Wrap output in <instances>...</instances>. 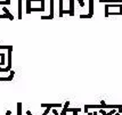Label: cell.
Segmentation results:
<instances>
[{"instance_id":"1","label":"cell","mask_w":122,"mask_h":115,"mask_svg":"<svg viewBox=\"0 0 122 115\" xmlns=\"http://www.w3.org/2000/svg\"><path fill=\"white\" fill-rule=\"evenodd\" d=\"M41 107H43V108H58V107H62V104H41Z\"/></svg>"},{"instance_id":"2","label":"cell","mask_w":122,"mask_h":115,"mask_svg":"<svg viewBox=\"0 0 122 115\" xmlns=\"http://www.w3.org/2000/svg\"><path fill=\"white\" fill-rule=\"evenodd\" d=\"M69 15H74V0H70V14Z\"/></svg>"},{"instance_id":"3","label":"cell","mask_w":122,"mask_h":115,"mask_svg":"<svg viewBox=\"0 0 122 115\" xmlns=\"http://www.w3.org/2000/svg\"><path fill=\"white\" fill-rule=\"evenodd\" d=\"M18 16L17 18L18 20H22V0H18Z\"/></svg>"},{"instance_id":"4","label":"cell","mask_w":122,"mask_h":115,"mask_svg":"<svg viewBox=\"0 0 122 115\" xmlns=\"http://www.w3.org/2000/svg\"><path fill=\"white\" fill-rule=\"evenodd\" d=\"M89 14L94 15V0H89Z\"/></svg>"},{"instance_id":"5","label":"cell","mask_w":122,"mask_h":115,"mask_svg":"<svg viewBox=\"0 0 122 115\" xmlns=\"http://www.w3.org/2000/svg\"><path fill=\"white\" fill-rule=\"evenodd\" d=\"M50 17L51 20H54V0H50Z\"/></svg>"},{"instance_id":"6","label":"cell","mask_w":122,"mask_h":115,"mask_svg":"<svg viewBox=\"0 0 122 115\" xmlns=\"http://www.w3.org/2000/svg\"><path fill=\"white\" fill-rule=\"evenodd\" d=\"M63 0H59V17H63Z\"/></svg>"},{"instance_id":"7","label":"cell","mask_w":122,"mask_h":115,"mask_svg":"<svg viewBox=\"0 0 122 115\" xmlns=\"http://www.w3.org/2000/svg\"><path fill=\"white\" fill-rule=\"evenodd\" d=\"M30 13H31V1L26 0V14H30Z\"/></svg>"},{"instance_id":"8","label":"cell","mask_w":122,"mask_h":115,"mask_svg":"<svg viewBox=\"0 0 122 115\" xmlns=\"http://www.w3.org/2000/svg\"><path fill=\"white\" fill-rule=\"evenodd\" d=\"M17 115H22V104L21 103L17 104Z\"/></svg>"},{"instance_id":"9","label":"cell","mask_w":122,"mask_h":115,"mask_svg":"<svg viewBox=\"0 0 122 115\" xmlns=\"http://www.w3.org/2000/svg\"><path fill=\"white\" fill-rule=\"evenodd\" d=\"M0 57H1V63H0V65H5L6 55H5V54H0Z\"/></svg>"},{"instance_id":"10","label":"cell","mask_w":122,"mask_h":115,"mask_svg":"<svg viewBox=\"0 0 122 115\" xmlns=\"http://www.w3.org/2000/svg\"><path fill=\"white\" fill-rule=\"evenodd\" d=\"M92 17V15L91 14H87V15H80V18L81 20H83V18H91Z\"/></svg>"},{"instance_id":"11","label":"cell","mask_w":122,"mask_h":115,"mask_svg":"<svg viewBox=\"0 0 122 115\" xmlns=\"http://www.w3.org/2000/svg\"><path fill=\"white\" fill-rule=\"evenodd\" d=\"M2 10H4V14H7V15H9V16H13L10 13H9V10L6 8V7H4V8H2Z\"/></svg>"},{"instance_id":"12","label":"cell","mask_w":122,"mask_h":115,"mask_svg":"<svg viewBox=\"0 0 122 115\" xmlns=\"http://www.w3.org/2000/svg\"><path fill=\"white\" fill-rule=\"evenodd\" d=\"M98 112H99L101 114H103V115L107 114V112H106V110H104V108H102V110H98Z\"/></svg>"},{"instance_id":"13","label":"cell","mask_w":122,"mask_h":115,"mask_svg":"<svg viewBox=\"0 0 122 115\" xmlns=\"http://www.w3.org/2000/svg\"><path fill=\"white\" fill-rule=\"evenodd\" d=\"M78 2H79V5L81 6V7H85V1H83V0H78Z\"/></svg>"},{"instance_id":"14","label":"cell","mask_w":122,"mask_h":115,"mask_svg":"<svg viewBox=\"0 0 122 115\" xmlns=\"http://www.w3.org/2000/svg\"><path fill=\"white\" fill-rule=\"evenodd\" d=\"M67 107H70V101H65L63 108H67Z\"/></svg>"},{"instance_id":"15","label":"cell","mask_w":122,"mask_h":115,"mask_svg":"<svg viewBox=\"0 0 122 115\" xmlns=\"http://www.w3.org/2000/svg\"><path fill=\"white\" fill-rule=\"evenodd\" d=\"M50 112H51V108H46V110H45V113H43V114H49V113H50Z\"/></svg>"},{"instance_id":"16","label":"cell","mask_w":122,"mask_h":115,"mask_svg":"<svg viewBox=\"0 0 122 115\" xmlns=\"http://www.w3.org/2000/svg\"><path fill=\"white\" fill-rule=\"evenodd\" d=\"M117 112H119L120 114H122V105H119V107H117Z\"/></svg>"},{"instance_id":"17","label":"cell","mask_w":122,"mask_h":115,"mask_svg":"<svg viewBox=\"0 0 122 115\" xmlns=\"http://www.w3.org/2000/svg\"><path fill=\"white\" fill-rule=\"evenodd\" d=\"M6 115H11V112H10V110H7V113H6Z\"/></svg>"},{"instance_id":"18","label":"cell","mask_w":122,"mask_h":115,"mask_svg":"<svg viewBox=\"0 0 122 115\" xmlns=\"http://www.w3.org/2000/svg\"><path fill=\"white\" fill-rule=\"evenodd\" d=\"M26 115H32V113L30 112V110H26Z\"/></svg>"},{"instance_id":"19","label":"cell","mask_w":122,"mask_h":115,"mask_svg":"<svg viewBox=\"0 0 122 115\" xmlns=\"http://www.w3.org/2000/svg\"><path fill=\"white\" fill-rule=\"evenodd\" d=\"M98 114V112H97V110H95V112H94V115H97Z\"/></svg>"},{"instance_id":"20","label":"cell","mask_w":122,"mask_h":115,"mask_svg":"<svg viewBox=\"0 0 122 115\" xmlns=\"http://www.w3.org/2000/svg\"><path fill=\"white\" fill-rule=\"evenodd\" d=\"M87 115H94V112H92V113H91V112H90V113H88V114H87Z\"/></svg>"},{"instance_id":"21","label":"cell","mask_w":122,"mask_h":115,"mask_svg":"<svg viewBox=\"0 0 122 115\" xmlns=\"http://www.w3.org/2000/svg\"><path fill=\"white\" fill-rule=\"evenodd\" d=\"M115 115H121V114H120L119 112H117V113H115Z\"/></svg>"},{"instance_id":"22","label":"cell","mask_w":122,"mask_h":115,"mask_svg":"<svg viewBox=\"0 0 122 115\" xmlns=\"http://www.w3.org/2000/svg\"><path fill=\"white\" fill-rule=\"evenodd\" d=\"M6 1H8V2H10V0H6Z\"/></svg>"}]
</instances>
